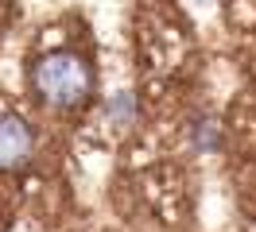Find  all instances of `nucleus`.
Instances as JSON below:
<instances>
[{
	"label": "nucleus",
	"instance_id": "1",
	"mask_svg": "<svg viewBox=\"0 0 256 232\" xmlns=\"http://www.w3.org/2000/svg\"><path fill=\"white\" fill-rule=\"evenodd\" d=\"M32 93L54 112H74L94 97V70L74 50H47L32 62Z\"/></svg>",
	"mask_w": 256,
	"mask_h": 232
},
{
	"label": "nucleus",
	"instance_id": "2",
	"mask_svg": "<svg viewBox=\"0 0 256 232\" xmlns=\"http://www.w3.org/2000/svg\"><path fill=\"white\" fill-rule=\"evenodd\" d=\"M35 159V132L16 112H0V170L12 174Z\"/></svg>",
	"mask_w": 256,
	"mask_h": 232
},
{
	"label": "nucleus",
	"instance_id": "3",
	"mask_svg": "<svg viewBox=\"0 0 256 232\" xmlns=\"http://www.w3.org/2000/svg\"><path fill=\"white\" fill-rule=\"evenodd\" d=\"M132 112H136V101H132V93H116V97L109 101V116H112L116 124H128V120H132Z\"/></svg>",
	"mask_w": 256,
	"mask_h": 232
}]
</instances>
